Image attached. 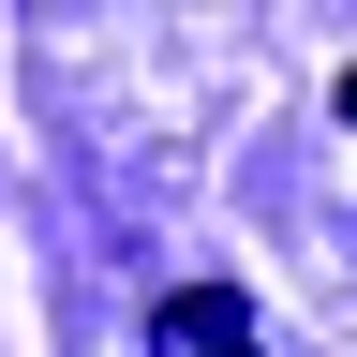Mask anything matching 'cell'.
Wrapping results in <instances>:
<instances>
[{"instance_id": "cell-2", "label": "cell", "mask_w": 357, "mask_h": 357, "mask_svg": "<svg viewBox=\"0 0 357 357\" xmlns=\"http://www.w3.org/2000/svg\"><path fill=\"white\" fill-rule=\"evenodd\" d=\"M342 119H357V75H342Z\"/></svg>"}, {"instance_id": "cell-1", "label": "cell", "mask_w": 357, "mask_h": 357, "mask_svg": "<svg viewBox=\"0 0 357 357\" xmlns=\"http://www.w3.org/2000/svg\"><path fill=\"white\" fill-rule=\"evenodd\" d=\"M149 357H268V328H253L238 283H178V298L149 312Z\"/></svg>"}]
</instances>
